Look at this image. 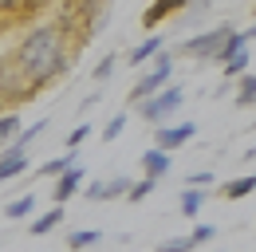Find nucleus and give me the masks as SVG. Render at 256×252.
I'll list each match as a JSON object with an SVG mask.
<instances>
[{
	"mask_svg": "<svg viewBox=\"0 0 256 252\" xmlns=\"http://www.w3.org/2000/svg\"><path fill=\"white\" fill-rule=\"evenodd\" d=\"M12 60L20 67V75L28 79L32 94H40L48 83H56L71 67V56H67V24L64 20H52V24L28 28V36L16 44Z\"/></svg>",
	"mask_w": 256,
	"mask_h": 252,
	"instance_id": "f257e3e1",
	"label": "nucleus"
},
{
	"mask_svg": "<svg viewBox=\"0 0 256 252\" xmlns=\"http://www.w3.org/2000/svg\"><path fill=\"white\" fill-rule=\"evenodd\" d=\"M182 102H186V87H178V83H166L158 94H150V98H142V102H138V114H142L146 122L162 126L166 118H174V114L182 110Z\"/></svg>",
	"mask_w": 256,
	"mask_h": 252,
	"instance_id": "f03ea898",
	"label": "nucleus"
},
{
	"mask_svg": "<svg viewBox=\"0 0 256 252\" xmlns=\"http://www.w3.org/2000/svg\"><path fill=\"white\" fill-rule=\"evenodd\" d=\"M170 75H174V56H166V52H158L154 56V63H150V71H142V79L130 87V106H138L142 98H150V94H158L166 83H170Z\"/></svg>",
	"mask_w": 256,
	"mask_h": 252,
	"instance_id": "7ed1b4c3",
	"label": "nucleus"
},
{
	"mask_svg": "<svg viewBox=\"0 0 256 252\" xmlns=\"http://www.w3.org/2000/svg\"><path fill=\"white\" fill-rule=\"evenodd\" d=\"M0 98H4V106H20V102L36 98L32 87H28V79L20 75V67H16L12 56H0Z\"/></svg>",
	"mask_w": 256,
	"mask_h": 252,
	"instance_id": "20e7f679",
	"label": "nucleus"
},
{
	"mask_svg": "<svg viewBox=\"0 0 256 252\" xmlns=\"http://www.w3.org/2000/svg\"><path fill=\"white\" fill-rule=\"evenodd\" d=\"M228 32H236L232 24H217V28H205L197 32V36H190L186 44H182V56H193V60H217V52H221V44L228 40Z\"/></svg>",
	"mask_w": 256,
	"mask_h": 252,
	"instance_id": "39448f33",
	"label": "nucleus"
},
{
	"mask_svg": "<svg viewBox=\"0 0 256 252\" xmlns=\"http://www.w3.org/2000/svg\"><path fill=\"white\" fill-rule=\"evenodd\" d=\"M193 138H197V122H162V126H154V150H166V154L182 150Z\"/></svg>",
	"mask_w": 256,
	"mask_h": 252,
	"instance_id": "423d86ee",
	"label": "nucleus"
},
{
	"mask_svg": "<svg viewBox=\"0 0 256 252\" xmlns=\"http://www.w3.org/2000/svg\"><path fill=\"white\" fill-rule=\"evenodd\" d=\"M193 0H154L146 12H142V28H158L162 20H170V16H178V12H186Z\"/></svg>",
	"mask_w": 256,
	"mask_h": 252,
	"instance_id": "0eeeda50",
	"label": "nucleus"
},
{
	"mask_svg": "<svg viewBox=\"0 0 256 252\" xmlns=\"http://www.w3.org/2000/svg\"><path fill=\"white\" fill-rule=\"evenodd\" d=\"M83 166H71V170H64L60 178H56V186H52V193H56V205H64V201H71L79 189H83Z\"/></svg>",
	"mask_w": 256,
	"mask_h": 252,
	"instance_id": "6e6552de",
	"label": "nucleus"
},
{
	"mask_svg": "<svg viewBox=\"0 0 256 252\" xmlns=\"http://www.w3.org/2000/svg\"><path fill=\"white\" fill-rule=\"evenodd\" d=\"M28 170H32V158H28V154H16V150H8V146H4V154H0V186H4V182L24 178Z\"/></svg>",
	"mask_w": 256,
	"mask_h": 252,
	"instance_id": "1a4fd4ad",
	"label": "nucleus"
},
{
	"mask_svg": "<svg viewBox=\"0 0 256 252\" xmlns=\"http://www.w3.org/2000/svg\"><path fill=\"white\" fill-rule=\"evenodd\" d=\"M256 28H240V32H228V40L221 44V52H217V60L213 63H228L232 56H240V52H248V44H252Z\"/></svg>",
	"mask_w": 256,
	"mask_h": 252,
	"instance_id": "9d476101",
	"label": "nucleus"
},
{
	"mask_svg": "<svg viewBox=\"0 0 256 252\" xmlns=\"http://www.w3.org/2000/svg\"><path fill=\"white\" fill-rule=\"evenodd\" d=\"M170 170H174V154H166V150H154V146L142 154V178H154V182H158V178H166Z\"/></svg>",
	"mask_w": 256,
	"mask_h": 252,
	"instance_id": "9b49d317",
	"label": "nucleus"
},
{
	"mask_svg": "<svg viewBox=\"0 0 256 252\" xmlns=\"http://www.w3.org/2000/svg\"><path fill=\"white\" fill-rule=\"evenodd\" d=\"M162 48H166V40H162L158 32H154V36H146V40H142V44H138V48H134V52H130L122 63H130V67H142V63H150V60H154Z\"/></svg>",
	"mask_w": 256,
	"mask_h": 252,
	"instance_id": "f8f14e48",
	"label": "nucleus"
},
{
	"mask_svg": "<svg viewBox=\"0 0 256 252\" xmlns=\"http://www.w3.org/2000/svg\"><path fill=\"white\" fill-rule=\"evenodd\" d=\"M64 205H52V209H48V213H44V217H36L32 224H28V232H32V236H48V232H56V228H60V224H64Z\"/></svg>",
	"mask_w": 256,
	"mask_h": 252,
	"instance_id": "ddd939ff",
	"label": "nucleus"
},
{
	"mask_svg": "<svg viewBox=\"0 0 256 252\" xmlns=\"http://www.w3.org/2000/svg\"><path fill=\"white\" fill-rule=\"evenodd\" d=\"M71 166H79V154H75V150H64L60 158L40 162V178H52V182H56V178H60L64 170H71Z\"/></svg>",
	"mask_w": 256,
	"mask_h": 252,
	"instance_id": "4468645a",
	"label": "nucleus"
},
{
	"mask_svg": "<svg viewBox=\"0 0 256 252\" xmlns=\"http://www.w3.org/2000/svg\"><path fill=\"white\" fill-rule=\"evenodd\" d=\"M178 209H182V217L197 220V217H201V209H205V189H182Z\"/></svg>",
	"mask_w": 256,
	"mask_h": 252,
	"instance_id": "2eb2a0df",
	"label": "nucleus"
},
{
	"mask_svg": "<svg viewBox=\"0 0 256 252\" xmlns=\"http://www.w3.org/2000/svg\"><path fill=\"white\" fill-rule=\"evenodd\" d=\"M44 130H48V118H40V122H32V126H24V130L12 138V146H8V150H16V154H28V150H32V142L44 134Z\"/></svg>",
	"mask_w": 256,
	"mask_h": 252,
	"instance_id": "dca6fc26",
	"label": "nucleus"
},
{
	"mask_svg": "<svg viewBox=\"0 0 256 252\" xmlns=\"http://www.w3.org/2000/svg\"><path fill=\"white\" fill-rule=\"evenodd\" d=\"M252 189H256V178L244 174V178H232L228 186H221V193L228 197V201H244V197H252Z\"/></svg>",
	"mask_w": 256,
	"mask_h": 252,
	"instance_id": "f3484780",
	"label": "nucleus"
},
{
	"mask_svg": "<svg viewBox=\"0 0 256 252\" xmlns=\"http://www.w3.org/2000/svg\"><path fill=\"white\" fill-rule=\"evenodd\" d=\"M32 213H36V197L32 193H24V197H16V201L4 205V217L8 220H24V217H32Z\"/></svg>",
	"mask_w": 256,
	"mask_h": 252,
	"instance_id": "a211bd4d",
	"label": "nucleus"
},
{
	"mask_svg": "<svg viewBox=\"0 0 256 252\" xmlns=\"http://www.w3.org/2000/svg\"><path fill=\"white\" fill-rule=\"evenodd\" d=\"M24 130V122H20V114L16 110H4L0 114V146H12V138Z\"/></svg>",
	"mask_w": 256,
	"mask_h": 252,
	"instance_id": "6ab92c4d",
	"label": "nucleus"
},
{
	"mask_svg": "<svg viewBox=\"0 0 256 252\" xmlns=\"http://www.w3.org/2000/svg\"><path fill=\"white\" fill-rule=\"evenodd\" d=\"M252 102H256V75H252V71H244V75H240V83H236V106H244V110H248Z\"/></svg>",
	"mask_w": 256,
	"mask_h": 252,
	"instance_id": "aec40b11",
	"label": "nucleus"
},
{
	"mask_svg": "<svg viewBox=\"0 0 256 252\" xmlns=\"http://www.w3.org/2000/svg\"><path fill=\"white\" fill-rule=\"evenodd\" d=\"M98 240H102V232H98V228H75V232H71V236H67V248H91V244H98Z\"/></svg>",
	"mask_w": 256,
	"mask_h": 252,
	"instance_id": "412c9836",
	"label": "nucleus"
},
{
	"mask_svg": "<svg viewBox=\"0 0 256 252\" xmlns=\"http://www.w3.org/2000/svg\"><path fill=\"white\" fill-rule=\"evenodd\" d=\"M221 67H224V75H228V79H240V75L252 67V52H240V56H232V60L221 63Z\"/></svg>",
	"mask_w": 256,
	"mask_h": 252,
	"instance_id": "4be33fe9",
	"label": "nucleus"
},
{
	"mask_svg": "<svg viewBox=\"0 0 256 252\" xmlns=\"http://www.w3.org/2000/svg\"><path fill=\"white\" fill-rule=\"evenodd\" d=\"M158 189V182L154 178H142V182H130V189H126V201H142V197H150Z\"/></svg>",
	"mask_w": 256,
	"mask_h": 252,
	"instance_id": "5701e85b",
	"label": "nucleus"
},
{
	"mask_svg": "<svg viewBox=\"0 0 256 252\" xmlns=\"http://www.w3.org/2000/svg\"><path fill=\"white\" fill-rule=\"evenodd\" d=\"M213 236H217V228H213L209 220H197V224H193V232H190V244H193V248H197V244H209Z\"/></svg>",
	"mask_w": 256,
	"mask_h": 252,
	"instance_id": "b1692460",
	"label": "nucleus"
},
{
	"mask_svg": "<svg viewBox=\"0 0 256 252\" xmlns=\"http://www.w3.org/2000/svg\"><path fill=\"white\" fill-rule=\"evenodd\" d=\"M114 71H118V56H102V60L95 63V71H91V75H95L98 83H106V79H110Z\"/></svg>",
	"mask_w": 256,
	"mask_h": 252,
	"instance_id": "393cba45",
	"label": "nucleus"
},
{
	"mask_svg": "<svg viewBox=\"0 0 256 252\" xmlns=\"http://www.w3.org/2000/svg\"><path fill=\"white\" fill-rule=\"evenodd\" d=\"M91 138V122H79V126H71L67 130V150H79L83 142Z\"/></svg>",
	"mask_w": 256,
	"mask_h": 252,
	"instance_id": "a878e982",
	"label": "nucleus"
},
{
	"mask_svg": "<svg viewBox=\"0 0 256 252\" xmlns=\"http://www.w3.org/2000/svg\"><path fill=\"white\" fill-rule=\"evenodd\" d=\"M122 130H126V114H114L98 134H102V142H114V138H122Z\"/></svg>",
	"mask_w": 256,
	"mask_h": 252,
	"instance_id": "bb28decb",
	"label": "nucleus"
},
{
	"mask_svg": "<svg viewBox=\"0 0 256 252\" xmlns=\"http://www.w3.org/2000/svg\"><path fill=\"white\" fill-rule=\"evenodd\" d=\"M158 252H193V244H190V236H170V240L158 244Z\"/></svg>",
	"mask_w": 256,
	"mask_h": 252,
	"instance_id": "cd10ccee",
	"label": "nucleus"
},
{
	"mask_svg": "<svg viewBox=\"0 0 256 252\" xmlns=\"http://www.w3.org/2000/svg\"><path fill=\"white\" fill-rule=\"evenodd\" d=\"M126 189H130V178H110V182H106V201L126 197Z\"/></svg>",
	"mask_w": 256,
	"mask_h": 252,
	"instance_id": "c85d7f7f",
	"label": "nucleus"
},
{
	"mask_svg": "<svg viewBox=\"0 0 256 252\" xmlns=\"http://www.w3.org/2000/svg\"><path fill=\"white\" fill-rule=\"evenodd\" d=\"M186 182H190V189H209V186H213V182H217V178H213L209 170H197V174H190Z\"/></svg>",
	"mask_w": 256,
	"mask_h": 252,
	"instance_id": "c756f323",
	"label": "nucleus"
},
{
	"mask_svg": "<svg viewBox=\"0 0 256 252\" xmlns=\"http://www.w3.org/2000/svg\"><path fill=\"white\" fill-rule=\"evenodd\" d=\"M83 197H87V201H106V182H91V186H83Z\"/></svg>",
	"mask_w": 256,
	"mask_h": 252,
	"instance_id": "7c9ffc66",
	"label": "nucleus"
},
{
	"mask_svg": "<svg viewBox=\"0 0 256 252\" xmlns=\"http://www.w3.org/2000/svg\"><path fill=\"white\" fill-rule=\"evenodd\" d=\"M4 110H8V106H4V98H0V114H4Z\"/></svg>",
	"mask_w": 256,
	"mask_h": 252,
	"instance_id": "2f4dec72",
	"label": "nucleus"
}]
</instances>
